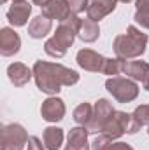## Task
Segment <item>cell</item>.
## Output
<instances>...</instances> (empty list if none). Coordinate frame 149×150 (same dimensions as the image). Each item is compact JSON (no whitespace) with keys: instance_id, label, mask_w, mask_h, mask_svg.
Listing matches in <instances>:
<instances>
[{"instance_id":"1","label":"cell","mask_w":149,"mask_h":150,"mask_svg":"<svg viewBox=\"0 0 149 150\" xmlns=\"http://www.w3.org/2000/svg\"><path fill=\"white\" fill-rule=\"evenodd\" d=\"M32 70H34V80L37 84V89L49 96H56L63 86H74L79 82V74L60 63L35 61Z\"/></svg>"},{"instance_id":"2","label":"cell","mask_w":149,"mask_h":150,"mask_svg":"<svg viewBox=\"0 0 149 150\" xmlns=\"http://www.w3.org/2000/svg\"><path fill=\"white\" fill-rule=\"evenodd\" d=\"M81 18L77 14H70L65 21H62L54 32V35L46 40L44 51L51 58H63L69 51V47L74 44L77 32H79Z\"/></svg>"},{"instance_id":"3","label":"cell","mask_w":149,"mask_h":150,"mask_svg":"<svg viewBox=\"0 0 149 150\" xmlns=\"http://www.w3.org/2000/svg\"><path fill=\"white\" fill-rule=\"evenodd\" d=\"M148 35L142 33L137 26L130 25L126 28V33L117 35L114 38L112 49L116 52V58L121 59H137L146 52L148 47Z\"/></svg>"},{"instance_id":"4","label":"cell","mask_w":149,"mask_h":150,"mask_svg":"<svg viewBox=\"0 0 149 150\" xmlns=\"http://www.w3.org/2000/svg\"><path fill=\"white\" fill-rule=\"evenodd\" d=\"M140 124L135 120V117L133 115H130V113L126 112H116L111 115V119L107 120V124L104 126V131H102V134H105V136H109L112 142L114 140H117V138H121L123 134H135L137 131H140Z\"/></svg>"},{"instance_id":"5","label":"cell","mask_w":149,"mask_h":150,"mask_svg":"<svg viewBox=\"0 0 149 150\" xmlns=\"http://www.w3.org/2000/svg\"><path fill=\"white\" fill-rule=\"evenodd\" d=\"M105 89L112 94V98L119 103H130L139 96V86L132 79L125 77H109L105 80Z\"/></svg>"},{"instance_id":"6","label":"cell","mask_w":149,"mask_h":150,"mask_svg":"<svg viewBox=\"0 0 149 150\" xmlns=\"http://www.w3.org/2000/svg\"><path fill=\"white\" fill-rule=\"evenodd\" d=\"M30 136L27 129L21 124H7L2 127V138H0V150H23L27 147Z\"/></svg>"},{"instance_id":"7","label":"cell","mask_w":149,"mask_h":150,"mask_svg":"<svg viewBox=\"0 0 149 150\" xmlns=\"http://www.w3.org/2000/svg\"><path fill=\"white\" fill-rule=\"evenodd\" d=\"M116 112L112 103L109 100L102 98L98 100L95 105H93V115H91V120L86 124L90 134H100L104 131V126L107 124V120L111 119V115Z\"/></svg>"},{"instance_id":"8","label":"cell","mask_w":149,"mask_h":150,"mask_svg":"<svg viewBox=\"0 0 149 150\" xmlns=\"http://www.w3.org/2000/svg\"><path fill=\"white\" fill-rule=\"evenodd\" d=\"M65 103L62 98L58 96H49L47 100L42 101V107H40V115L46 122H60L63 117H65Z\"/></svg>"},{"instance_id":"9","label":"cell","mask_w":149,"mask_h":150,"mask_svg":"<svg viewBox=\"0 0 149 150\" xmlns=\"http://www.w3.org/2000/svg\"><path fill=\"white\" fill-rule=\"evenodd\" d=\"M75 61L77 65L86 70V72H102L104 70V63H105V58L102 54H98L97 51H91V49H81L75 56Z\"/></svg>"},{"instance_id":"10","label":"cell","mask_w":149,"mask_h":150,"mask_svg":"<svg viewBox=\"0 0 149 150\" xmlns=\"http://www.w3.org/2000/svg\"><path fill=\"white\" fill-rule=\"evenodd\" d=\"M21 38L12 28H2L0 30V54L9 58L19 52Z\"/></svg>"},{"instance_id":"11","label":"cell","mask_w":149,"mask_h":150,"mask_svg":"<svg viewBox=\"0 0 149 150\" xmlns=\"http://www.w3.org/2000/svg\"><path fill=\"white\" fill-rule=\"evenodd\" d=\"M42 9V14L46 16V18H49V19H56L58 23H62V21H65L70 14H72V11H70V7H69V0H49L44 7H40Z\"/></svg>"},{"instance_id":"12","label":"cell","mask_w":149,"mask_h":150,"mask_svg":"<svg viewBox=\"0 0 149 150\" xmlns=\"http://www.w3.org/2000/svg\"><path fill=\"white\" fill-rule=\"evenodd\" d=\"M88 136H90V131L86 126L72 127L67 136L65 150H91V145H88Z\"/></svg>"},{"instance_id":"13","label":"cell","mask_w":149,"mask_h":150,"mask_svg":"<svg viewBox=\"0 0 149 150\" xmlns=\"http://www.w3.org/2000/svg\"><path fill=\"white\" fill-rule=\"evenodd\" d=\"M116 4H117V0H90L86 14H88L90 19L98 23L100 19H104L105 16H109L111 12H114Z\"/></svg>"},{"instance_id":"14","label":"cell","mask_w":149,"mask_h":150,"mask_svg":"<svg viewBox=\"0 0 149 150\" xmlns=\"http://www.w3.org/2000/svg\"><path fill=\"white\" fill-rule=\"evenodd\" d=\"M32 14V5L28 2L12 4L7 11V21L12 26H25L28 23V18Z\"/></svg>"},{"instance_id":"15","label":"cell","mask_w":149,"mask_h":150,"mask_svg":"<svg viewBox=\"0 0 149 150\" xmlns=\"http://www.w3.org/2000/svg\"><path fill=\"white\" fill-rule=\"evenodd\" d=\"M7 77H9V80H11L16 87H23V86H27V84L32 80L34 70H30V68H28L27 65H23V63H12V65L7 67Z\"/></svg>"},{"instance_id":"16","label":"cell","mask_w":149,"mask_h":150,"mask_svg":"<svg viewBox=\"0 0 149 150\" xmlns=\"http://www.w3.org/2000/svg\"><path fill=\"white\" fill-rule=\"evenodd\" d=\"M123 74L132 80H140L144 82L146 77L149 75V63L148 61H140V59H126L125 61V70Z\"/></svg>"},{"instance_id":"17","label":"cell","mask_w":149,"mask_h":150,"mask_svg":"<svg viewBox=\"0 0 149 150\" xmlns=\"http://www.w3.org/2000/svg\"><path fill=\"white\" fill-rule=\"evenodd\" d=\"M53 28V19L46 18L44 14L35 16L28 25V35L32 38H44Z\"/></svg>"},{"instance_id":"18","label":"cell","mask_w":149,"mask_h":150,"mask_svg":"<svg viewBox=\"0 0 149 150\" xmlns=\"http://www.w3.org/2000/svg\"><path fill=\"white\" fill-rule=\"evenodd\" d=\"M77 37L81 38L82 42H86V44L95 42L97 38L100 37V26H98V23H97V21H93V19H90V18L81 19Z\"/></svg>"},{"instance_id":"19","label":"cell","mask_w":149,"mask_h":150,"mask_svg":"<svg viewBox=\"0 0 149 150\" xmlns=\"http://www.w3.org/2000/svg\"><path fill=\"white\" fill-rule=\"evenodd\" d=\"M42 142L46 150H60L63 145V129L56 126H49L42 133Z\"/></svg>"},{"instance_id":"20","label":"cell","mask_w":149,"mask_h":150,"mask_svg":"<svg viewBox=\"0 0 149 150\" xmlns=\"http://www.w3.org/2000/svg\"><path fill=\"white\" fill-rule=\"evenodd\" d=\"M125 61L126 59H121V58H105L102 74L109 75V77H117L125 70Z\"/></svg>"},{"instance_id":"21","label":"cell","mask_w":149,"mask_h":150,"mask_svg":"<svg viewBox=\"0 0 149 150\" xmlns=\"http://www.w3.org/2000/svg\"><path fill=\"white\" fill-rule=\"evenodd\" d=\"M91 115H93V105L90 103H81L77 105L74 110V120L79 124V126H86L90 120H91Z\"/></svg>"},{"instance_id":"22","label":"cell","mask_w":149,"mask_h":150,"mask_svg":"<svg viewBox=\"0 0 149 150\" xmlns=\"http://www.w3.org/2000/svg\"><path fill=\"white\" fill-rule=\"evenodd\" d=\"M133 19H135V23H137V25H140L142 28L149 30V5H144V7H137Z\"/></svg>"},{"instance_id":"23","label":"cell","mask_w":149,"mask_h":150,"mask_svg":"<svg viewBox=\"0 0 149 150\" xmlns=\"http://www.w3.org/2000/svg\"><path fill=\"white\" fill-rule=\"evenodd\" d=\"M132 115L135 117V120H137L140 126H149V105H140V107H137Z\"/></svg>"},{"instance_id":"24","label":"cell","mask_w":149,"mask_h":150,"mask_svg":"<svg viewBox=\"0 0 149 150\" xmlns=\"http://www.w3.org/2000/svg\"><path fill=\"white\" fill-rule=\"evenodd\" d=\"M112 143V140L109 136H105V134H98L93 142H91V150H105L109 145Z\"/></svg>"},{"instance_id":"25","label":"cell","mask_w":149,"mask_h":150,"mask_svg":"<svg viewBox=\"0 0 149 150\" xmlns=\"http://www.w3.org/2000/svg\"><path fill=\"white\" fill-rule=\"evenodd\" d=\"M88 5H90V0H69V7L72 14H81L88 11Z\"/></svg>"},{"instance_id":"26","label":"cell","mask_w":149,"mask_h":150,"mask_svg":"<svg viewBox=\"0 0 149 150\" xmlns=\"http://www.w3.org/2000/svg\"><path fill=\"white\" fill-rule=\"evenodd\" d=\"M105 150H133V147L128 145V143H125V142H112Z\"/></svg>"},{"instance_id":"27","label":"cell","mask_w":149,"mask_h":150,"mask_svg":"<svg viewBox=\"0 0 149 150\" xmlns=\"http://www.w3.org/2000/svg\"><path fill=\"white\" fill-rule=\"evenodd\" d=\"M32 2H34V5H39V7H44V5H46V4H47L49 0H32Z\"/></svg>"},{"instance_id":"28","label":"cell","mask_w":149,"mask_h":150,"mask_svg":"<svg viewBox=\"0 0 149 150\" xmlns=\"http://www.w3.org/2000/svg\"><path fill=\"white\" fill-rule=\"evenodd\" d=\"M137 7H144V5H149V0H135Z\"/></svg>"},{"instance_id":"29","label":"cell","mask_w":149,"mask_h":150,"mask_svg":"<svg viewBox=\"0 0 149 150\" xmlns=\"http://www.w3.org/2000/svg\"><path fill=\"white\" fill-rule=\"evenodd\" d=\"M142 86H144V89H146V91H149V75L146 77V80L142 82Z\"/></svg>"},{"instance_id":"30","label":"cell","mask_w":149,"mask_h":150,"mask_svg":"<svg viewBox=\"0 0 149 150\" xmlns=\"http://www.w3.org/2000/svg\"><path fill=\"white\" fill-rule=\"evenodd\" d=\"M21 2H27V0H12V4H21Z\"/></svg>"},{"instance_id":"31","label":"cell","mask_w":149,"mask_h":150,"mask_svg":"<svg viewBox=\"0 0 149 150\" xmlns=\"http://www.w3.org/2000/svg\"><path fill=\"white\" fill-rule=\"evenodd\" d=\"M117 2H123V4H130L132 0H117Z\"/></svg>"},{"instance_id":"32","label":"cell","mask_w":149,"mask_h":150,"mask_svg":"<svg viewBox=\"0 0 149 150\" xmlns=\"http://www.w3.org/2000/svg\"><path fill=\"white\" fill-rule=\"evenodd\" d=\"M0 2H2V4H5V2H7V0H0Z\"/></svg>"},{"instance_id":"33","label":"cell","mask_w":149,"mask_h":150,"mask_svg":"<svg viewBox=\"0 0 149 150\" xmlns=\"http://www.w3.org/2000/svg\"><path fill=\"white\" fill-rule=\"evenodd\" d=\"M148 134H149V126H148Z\"/></svg>"}]
</instances>
